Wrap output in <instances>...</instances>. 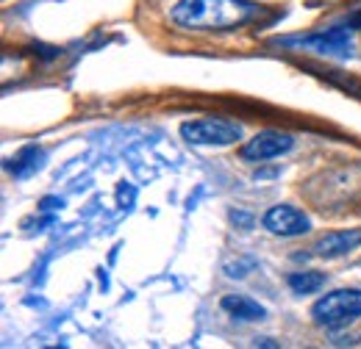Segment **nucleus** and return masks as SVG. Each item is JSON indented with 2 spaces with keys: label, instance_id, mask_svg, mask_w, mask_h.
Here are the masks:
<instances>
[{
  "label": "nucleus",
  "instance_id": "nucleus-7",
  "mask_svg": "<svg viewBox=\"0 0 361 349\" xmlns=\"http://www.w3.org/2000/svg\"><path fill=\"white\" fill-rule=\"evenodd\" d=\"M356 247H361V227L325 233L314 244V253L319 258H342V255L353 253Z\"/></svg>",
  "mask_w": 361,
  "mask_h": 349
},
{
  "label": "nucleus",
  "instance_id": "nucleus-6",
  "mask_svg": "<svg viewBox=\"0 0 361 349\" xmlns=\"http://www.w3.org/2000/svg\"><path fill=\"white\" fill-rule=\"evenodd\" d=\"M283 44H295V47H309L314 53L325 56H348L350 53V34L348 28H331V31H319L306 39H283Z\"/></svg>",
  "mask_w": 361,
  "mask_h": 349
},
{
  "label": "nucleus",
  "instance_id": "nucleus-10",
  "mask_svg": "<svg viewBox=\"0 0 361 349\" xmlns=\"http://www.w3.org/2000/svg\"><path fill=\"white\" fill-rule=\"evenodd\" d=\"M286 283L298 297H309V294H317L325 286V274L322 272H295V274L286 277Z\"/></svg>",
  "mask_w": 361,
  "mask_h": 349
},
{
  "label": "nucleus",
  "instance_id": "nucleus-1",
  "mask_svg": "<svg viewBox=\"0 0 361 349\" xmlns=\"http://www.w3.org/2000/svg\"><path fill=\"white\" fill-rule=\"evenodd\" d=\"M259 6L247 0H176L170 20L189 31H233L256 20Z\"/></svg>",
  "mask_w": 361,
  "mask_h": 349
},
{
  "label": "nucleus",
  "instance_id": "nucleus-11",
  "mask_svg": "<svg viewBox=\"0 0 361 349\" xmlns=\"http://www.w3.org/2000/svg\"><path fill=\"white\" fill-rule=\"evenodd\" d=\"M345 28H348V31H361V8H356L353 14H348Z\"/></svg>",
  "mask_w": 361,
  "mask_h": 349
},
{
  "label": "nucleus",
  "instance_id": "nucleus-8",
  "mask_svg": "<svg viewBox=\"0 0 361 349\" xmlns=\"http://www.w3.org/2000/svg\"><path fill=\"white\" fill-rule=\"evenodd\" d=\"M220 305H223V310H226L228 316H233L239 322H259V319L267 316L264 305H259L256 300H250L245 294H228V297H223Z\"/></svg>",
  "mask_w": 361,
  "mask_h": 349
},
{
  "label": "nucleus",
  "instance_id": "nucleus-2",
  "mask_svg": "<svg viewBox=\"0 0 361 349\" xmlns=\"http://www.w3.org/2000/svg\"><path fill=\"white\" fill-rule=\"evenodd\" d=\"M361 316V288H336L312 305V319L319 327H345Z\"/></svg>",
  "mask_w": 361,
  "mask_h": 349
},
{
  "label": "nucleus",
  "instance_id": "nucleus-9",
  "mask_svg": "<svg viewBox=\"0 0 361 349\" xmlns=\"http://www.w3.org/2000/svg\"><path fill=\"white\" fill-rule=\"evenodd\" d=\"M42 167H45V153H42L37 144L23 147V150L6 164V170L14 174V177H31V174L39 172Z\"/></svg>",
  "mask_w": 361,
  "mask_h": 349
},
{
  "label": "nucleus",
  "instance_id": "nucleus-4",
  "mask_svg": "<svg viewBox=\"0 0 361 349\" xmlns=\"http://www.w3.org/2000/svg\"><path fill=\"white\" fill-rule=\"evenodd\" d=\"M295 147V139L283 131H262L256 133L250 141L242 144V158L245 161H270V158H278V156H286L289 150Z\"/></svg>",
  "mask_w": 361,
  "mask_h": 349
},
{
  "label": "nucleus",
  "instance_id": "nucleus-3",
  "mask_svg": "<svg viewBox=\"0 0 361 349\" xmlns=\"http://www.w3.org/2000/svg\"><path fill=\"white\" fill-rule=\"evenodd\" d=\"M180 136L195 147H231L242 141V125L223 117H203L180 125Z\"/></svg>",
  "mask_w": 361,
  "mask_h": 349
},
{
  "label": "nucleus",
  "instance_id": "nucleus-5",
  "mask_svg": "<svg viewBox=\"0 0 361 349\" xmlns=\"http://www.w3.org/2000/svg\"><path fill=\"white\" fill-rule=\"evenodd\" d=\"M262 224H264V230H270L272 236H281V239L306 236L312 230V219L292 205H272L262 219Z\"/></svg>",
  "mask_w": 361,
  "mask_h": 349
}]
</instances>
